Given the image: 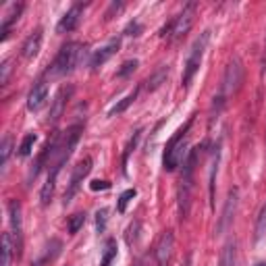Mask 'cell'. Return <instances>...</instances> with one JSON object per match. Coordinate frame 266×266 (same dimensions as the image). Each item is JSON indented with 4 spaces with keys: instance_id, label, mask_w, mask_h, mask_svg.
Segmentation results:
<instances>
[{
    "instance_id": "cell-1",
    "label": "cell",
    "mask_w": 266,
    "mask_h": 266,
    "mask_svg": "<svg viewBox=\"0 0 266 266\" xmlns=\"http://www.w3.org/2000/svg\"><path fill=\"white\" fill-rule=\"evenodd\" d=\"M83 58V46L79 42H69L60 48V52L57 54V58L48 69L50 77H65L69 73L75 71V67L81 62Z\"/></svg>"
},
{
    "instance_id": "cell-2",
    "label": "cell",
    "mask_w": 266,
    "mask_h": 266,
    "mask_svg": "<svg viewBox=\"0 0 266 266\" xmlns=\"http://www.w3.org/2000/svg\"><path fill=\"white\" fill-rule=\"evenodd\" d=\"M193 119H190L181 129H179L173 137H171V142L167 144V150H164V171H169V173H173V171L179 167L181 162H185V133L190 129Z\"/></svg>"
},
{
    "instance_id": "cell-3",
    "label": "cell",
    "mask_w": 266,
    "mask_h": 266,
    "mask_svg": "<svg viewBox=\"0 0 266 266\" xmlns=\"http://www.w3.org/2000/svg\"><path fill=\"white\" fill-rule=\"evenodd\" d=\"M210 40V31H204L198 40L193 42L191 50H190V57H187V62H185V69H183V88L191 83L193 75L198 73V69L202 65V57H204V50H206V44Z\"/></svg>"
},
{
    "instance_id": "cell-4",
    "label": "cell",
    "mask_w": 266,
    "mask_h": 266,
    "mask_svg": "<svg viewBox=\"0 0 266 266\" xmlns=\"http://www.w3.org/2000/svg\"><path fill=\"white\" fill-rule=\"evenodd\" d=\"M9 216H11V227H13V246H15V252L17 256H21V249H23V225H21V204L17 200H13L9 204Z\"/></svg>"
},
{
    "instance_id": "cell-5",
    "label": "cell",
    "mask_w": 266,
    "mask_h": 266,
    "mask_svg": "<svg viewBox=\"0 0 266 266\" xmlns=\"http://www.w3.org/2000/svg\"><path fill=\"white\" fill-rule=\"evenodd\" d=\"M193 21H195V4L190 2L181 11V15H179V17L173 21V34H171V38H173V40H179L181 36H185L187 31L191 29Z\"/></svg>"
},
{
    "instance_id": "cell-6",
    "label": "cell",
    "mask_w": 266,
    "mask_h": 266,
    "mask_svg": "<svg viewBox=\"0 0 266 266\" xmlns=\"http://www.w3.org/2000/svg\"><path fill=\"white\" fill-rule=\"evenodd\" d=\"M92 171V158H83L81 162H77V167L73 169V175H71V183H69V190L65 193V202L69 204L71 202V198L77 193V190H79V185L83 183V179L90 175Z\"/></svg>"
},
{
    "instance_id": "cell-7",
    "label": "cell",
    "mask_w": 266,
    "mask_h": 266,
    "mask_svg": "<svg viewBox=\"0 0 266 266\" xmlns=\"http://www.w3.org/2000/svg\"><path fill=\"white\" fill-rule=\"evenodd\" d=\"M241 75H244V71H241L239 60L235 58L229 67H227L225 81H223V96H229V94H233V92L239 90V85H241Z\"/></svg>"
},
{
    "instance_id": "cell-8",
    "label": "cell",
    "mask_w": 266,
    "mask_h": 266,
    "mask_svg": "<svg viewBox=\"0 0 266 266\" xmlns=\"http://www.w3.org/2000/svg\"><path fill=\"white\" fill-rule=\"evenodd\" d=\"M119 48H121V40H119V38H113V40H108V42L102 46V48L94 52V57H92V60H90V67L94 69V71H96V69H100L108 58L114 57Z\"/></svg>"
},
{
    "instance_id": "cell-9",
    "label": "cell",
    "mask_w": 266,
    "mask_h": 266,
    "mask_svg": "<svg viewBox=\"0 0 266 266\" xmlns=\"http://www.w3.org/2000/svg\"><path fill=\"white\" fill-rule=\"evenodd\" d=\"M171 254H173V233L164 231L158 246H156V262H158V266H169Z\"/></svg>"
},
{
    "instance_id": "cell-10",
    "label": "cell",
    "mask_w": 266,
    "mask_h": 266,
    "mask_svg": "<svg viewBox=\"0 0 266 266\" xmlns=\"http://www.w3.org/2000/svg\"><path fill=\"white\" fill-rule=\"evenodd\" d=\"M46 100H48V83L40 81L38 85H34V90L29 92L27 108H29V111H40V108L46 104Z\"/></svg>"
},
{
    "instance_id": "cell-11",
    "label": "cell",
    "mask_w": 266,
    "mask_h": 266,
    "mask_svg": "<svg viewBox=\"0 0 266 266\" xmlns=\"http://www.w3.org/2000/svg\"><path fill=\"white\" fill-rule=\"evenodd\" d=\"M60 164H50V171H48V177H46V183L42 187V193H40V200H42V206H48L52 195H54V187H57V177L60 173Z\"/></svg>"
},
{
    "instance_id": "cell-12",
    "label": "cell",
    "mask_w": 266,
    "mask_h": 266,
    "mask_svg": "<svg viewBox=\"0 0 266 266\" xmlns=\"http://www.w3.org/2000/svg\"><path fill=\"white\" fill-rule=\"evenodd\" d=\"M79 19H81V4H75L73 9H69L65 17L58 21L57 31H58V34H67V31H73L77 25H79Z\"/></svg>"
},
{
    "instance_id": "cell-13",
    "label": "cell",
    "mask_w": 266,
    "mask_h": 266,
    "mask_svg": "<svg viewBox=\"0 0 266 266\" xmlns=\"http://www.w3.org/2000/svg\"><path fill=\"white\" fill-rule=\"evenodd\" d=\"M71 88H60L58 90V94L54 96V100H52V108H50V123H57L60 116H62V113H65V106H67V100H69V96H71Z\"/></svg>"
},
{
    "instance_id": "cell-14",
    "label": "cell",
    "mask_w": 266,
    "mask_h": 266,
    "mask_svg": "<svg viewBox=\"0 0 266 266\" xmlns=\"http://www.w3.org/2000/svg\"><path fill=\"white\" fill-rule=\"evenodd\" d=\"M235 206H237V191L233 190L229 193V200H227V204H225V210H223V216H221V221H218V233H225L227 231V227L231 225L233 221V212H235Z\"/></svg>"
},
{
    "instance_id": "cell-15",
    "label": "cell",
    "mask_w": 266,
    "mask_h": 266,
    "mask_svg": "<svg viewBox=\"0 0 266 266\" xmlns=\"http://www.w3.org/2000/svg\"><path fill=\"white\" fill-rule=\"evenodd\" d=\"M40 46H42V31L40 29H36L34 34H31L25 44H23V48H21V54H23V58H36L38 57V52H40Z\"/></svg>"
},
{
    "instance_id": "cell-16",
    "label": "cell",
    "mask_w": 266,
    "mask_h": 266,
    "mask_svg": "<svg viewBox=\"0 0 266 266\" xmlns=\"http://www.w3.org/2000/svg\"><path fill=\"white\" fill-rule=\"evenodd\" d=\"M137 94H139V88H135V90H133V92L129 94V96H125V98L121 100L119 104H114V106L111 108V111H108V116H114V114H121V113H125V111H127V108H129L133 102H135Z\"/></svg>"
},
{
    "instance_id": "cell-17",
    "label": "cell",
    "mask_w": 266,
    "mask_h": 266,
    "mask_svg": "<svg viewBox=\"0 0 266 266\" xmlns=\"http://www.w3.org/2000/svg\"><path fill=\"white\" fill-rule=\"evenodd\" d=\"M169 77V67H160L158 71H156L150 79H148V92H154L156 88H160L162 81Z\"/></svg>"
},
{
    "instance_id": "cell-18",
    "label": "cell",
    "mask_w": 266,
    "mask_h": 266,
    "mask_svg": "<svg viewBox=\"0 0 266 266\" xmlns=\"http://www.w3.org/2000/svg\"><path fill=\"white\" fill-rule=\"evenodd\" d=\"M214 156H212V164H210V202L214 200V179H216V171H218V158H221V146L214 148Z\"/></svg>"
},
{
    "instance_id": "cell-19",
    "label": "cell",
    "mask_w": 266,
    "mask_h": 266,
    "mask_svg": "<svg viewBox=\"0 0 266 266\" xmlns=\"http://www.w3.org/2000/svg\"><path fill=\"white\" fill-rule=\"evenodd\" d=\"M13 237L11 233H4L2 235V266H11V254H13Z\"/></svg>"
},
{
    "instance_id": "cell-20",
    "label": "cell",
    "mask_w": 266,
    "mask_h": 266,
    "mask_svg": "<svg viewBox=\"0 0 266 266\" xmlns=\"http://www.w3.org/2000/svg\"><path fill=\"white\" fill-rule=\"evenodd\" d=\"M233 264H235V241H229L223 249L221 266H233Z\"/></svg>"
},
{
    "instance_id": "cell-21",
    "label": "cell",
    "mask_w": 266,
    "mask_h": 266,
    "mask_svg": "<svg viewBox=\"0 0 266 266\" xmlns=\"http://www.w3.org/2000/svg\"><path fill=\"white\" fill-rule=\"evenodd\" d=\"M38 142V135L36 133H27L25 137H23V142H21V146H19V156H29L31 154V150H34V144Z\"/></svg>"
},
{
    "instance_id": "cell-22",
    "label": "cell",
    "mask_w": 266,
    "mask_h": 266,
    "mask_svg": "<svg viewBox=\"0 0 266 266\" xmlns=\"http://www.w3.org/2000/svg\"><path fill=\"white\" fill-rule=\"evenodd\" d=\"M266 235V204L260 210V216H258V223H256V239L260 241Z\"/></svg>"
},
{
    "instance_id": "cell-23",
    "label": "cell",
    "mask_w": 266,
    "mask_h": 266,
    "mask_svg": "<svg viewBox=\"0 0 266 266\" xmlns=\"http://www.w3.org/2000/svg\"><path fill=\"white\" fill-rule=\"evenodd\" d=\"M135 198V190H127V191H123L121 193V198H119V204H116V210H119V212H125V210H127V204L129 202Z\"/></svg>"
},
{
    "instance_id": "cell-24",
    "label": "cell",
    "mask_w": 266,
    "mask_h": 266,
    "mask_svg": "<svg viewBox=\"0 0 266 266\" xmlns=\"http://www.w3.org/2000/svg\"><path fill=\"white\" fill-rule=\"evenodd\" d=\"M83 223H85V214L83 212H77V214H73L71 216V221H69V233H77L83 227Z\"/></svg>"
},
{
    "instance_id": "cell-25",
    "label": "cell",
    "mask_w": 266,
    "mask_h": 266,
    "mask_svg": "<svg viewBox=\"0 0 266 266\" xmlns=\"http://www.w3.org/2000/svg\"><path fill=\"white\" fill-rule=\"evenodd\" d=\"M137 139H139V131L133 133V137L129 139V144H127V150H125V154H123V173H127V160H129L131 150H133V148H135V144H137Z\"/></svg>"
},
{
    "instance_id": "cell-26",
    "label": "cell",
    "mask_w": 266,
    "mask_h": 266,
    "mask_svg": "<svg viewBox=\"0 0 266 266\" xmlns=\"http://www.w3.org/2000/svg\"><path fill=\"white\" fill-rule=\"evenodd\" d=\"M114 256H116V244L111 239V241H108V246H106V254H104V258H102V262H100V266H108Z\"/></svg>"
},
{
    "instance_id": "cell-27",
    "label": "cell",
    "mask_w": 266,
    "mask_h": 266,
    "mask_svg": "<svg viewBox=\"0 0 266 266\" xmlns=\"http://www.w3.org/2000/svg\"><path fill=\"white\" fill-rule=\"evenodd\" d=\"M11 148H13V137L11 135H6L2 139V167H6V162H9V156H11Z\"/></svg>"
},
{
    "instance_id": "cell-28",
    "label": "cell",
    "mask_w": 266,
    "mask_h": 266,
    "mask_svg": "<svg viewBox=\"0 0 266 266\" xmlns=\"http://www.w3.org/2000/svg\"><path fill=\"white\" fill-rule=\"evenodd\" d=\"M137 65H139V62H137L135 58H133V60H127V62H123V67L119 69V71H116V75H119V77H127L129 73L135 71Z\"/></svg>"
},
{
    "instance_id": "cell-29",
    "label": "cell",
    "mask_w": 266,
    "mask_h": 266,
    "mask_svg": "<svg viewBox=\"0 0 266 266\" xmlns=\"http://www.w3.org/2000/svg\"><path fill=\"white\" fill-rule=\"evenodd\" d=\"M106 208H102V210H98V214H96V227H98V231L102 233L104 231V227H106Z\"/></svg>"
},
{
    "instance_id": "cell-30",
    "label": "cell",
    "mask_w": 266,
    "mask_h": 266,
    "mask_svg": "<svg viewBox=\"0 0 266 266\" xmlns=\"http://www.w3.org/2000/svg\"><path fill=\"white\" fill-rule=\"evenodd\" d=\"M139 31H142V25H139L137 21H133L127 25V29H125V34L127 36H139Z\"/></svg>"
},
{
    "instance_id": "cell-31",
    "label": "cell",
    "mask_w": 266,
    "mask_h": 266,
    "mask_svg": "<svg viewBox=\"0 0 266 266\" xmlns=\"http://www.w3.org/2000/svg\"><path fill=\"white\" fill-rule=\"evenodd\" d=\"M92 191H102V190H108V187H111V183H108V181H100V179H98V181H92Z\"/></svg>"
},
{
    "instance_id": "cell-32",
    "label": "cell",
    "mask_w": 266,
    "mask_h": 266,
    "mask_svg": "<svg viewBox=\"0 0 266 266\" xmlns=\"http://www.w3.org/2000/svg\"><path fill=\"white\" fill-rule=\"evenodd\" d=\"M9 73H11V62L6 60L2 65V75H0V83H6L9 81Z\"/></svg>"
},
{
    "instance_id": "cell-33",
    "label": "cell",
    "mask_w": 266,
    "mask_h": 266,
    "mask_svg": "<svg viewBox=\"0 0 266 266\" xmlns=\"http://www.w3.org/2000/svg\"><path fill=\"white\" fill-rule=\"evenodd\" d=\"M256 266H266V262H258V264H256Z\"/></svg>"
}]
</instances>
